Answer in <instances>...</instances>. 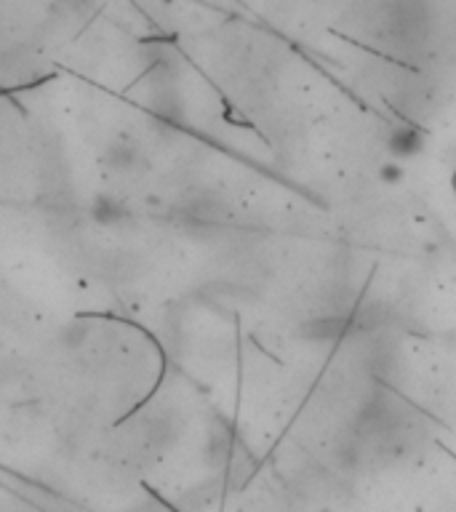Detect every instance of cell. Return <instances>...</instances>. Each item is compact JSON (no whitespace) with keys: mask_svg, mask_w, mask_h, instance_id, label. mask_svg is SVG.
Returning a JSON list of instances; mask_svg holds the SVG:
<instances>
[{"mask_svg":"<svg viewBox=\"0 0 456 512\" xmlns=\"http://www.w3.org/2000/svg\"><path fill=\"white\" fill-rule=\"evenodd\" d=\"M350 331H358L355 323V312L352 315H326V318L304 320L299 326V336H304L307 342H336Z\"/></svg>","mask_w":456,"mask_h":512,"instance_id":"obj_1","label":"cell"},{"mask_svg":"<svg viewBox=\"0 0 456 512\" xmlns=\"http://www.w3.org/2000/svg\"><path fill=\"white\" fill-rule=\"evenodd\" d=\"M104 163H107L112 171L126 174V171H134V168L142 163V152H139V147H136L131 139H115V142L107 144V150H104Z\"/></svg>","mask_w":456,"mask_h":512,"instance_id":"obj_2","label":"cell"},{"mask_svg":"<svg viewBox=\"0 0 456 512\" xmlns=\"http://www.w3.org/2000/svg\"><path fill=\"white\" fill-rule=\"evenodd\" d=\"M88 216L99 227H118V224H123L128 219V211L118 198H112V195H96L91 208H88Z\"/></svg>","mask_w":456,"mask_h":512,"instance_id":"obj_3","label":"cell"},{"mask_svg":"<svg viewBox=\"0 0 456 512\" xmlns=\"http://www.w3.org/2000/svg\"><path fill=\"white\" fill-rule=\"evenodd\" d=\"M387 147H390L392 158H416L424 150V134L419 128L400 126L387 136Z\"/></svg>","mask_w":456,"mask_h":512,"instance_id":"obj_4","label":"cell"},{"mask_svg":"<svg viewBox=\"0 0 456 512\" xmlns=\"http://www.w3.org/2000/svg\"><path fill=\"white\" fill-rule=\"evenodd\" d=\"M403 176H406V171H403V166L398 163V158H392L390 163H384V166L379 168V179H382L384 184L403 182Z\"/></svg>","mask_w":456,"mask_h":512,"instance_id":"obj_5","label":"cell"}]
</instances>
